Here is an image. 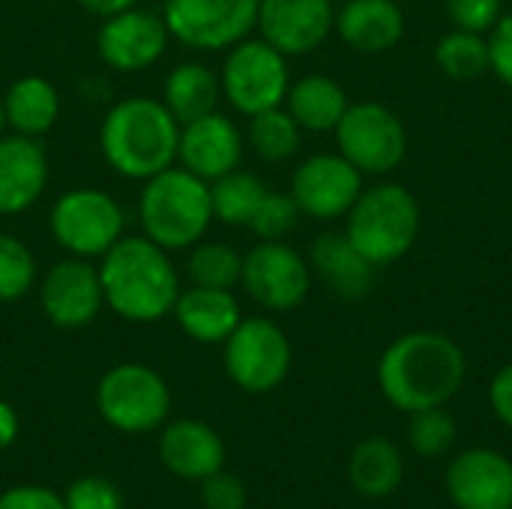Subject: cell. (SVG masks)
<instances>
[{
	"label": "cell",
	"instance_id": "cell-40",
	"mask_svg": "<svg viewBox=\"0 0 512 509\" xmlns=\"http://www.w3.org/2000/svg\"><path fill=\"white\" fill-rule=\"evenodd\" d=\"M489 399H492V411L498 414L501 423H507L512 429V363H507L489 387Z\"/></svg>",
	"mask_w": 512,
	"mask_h": 509
},
{
	"label": "cell",
	"instance_id": "cell-5",
	"mask_svg": "<svg viewBox=\"0 0 512 509\" xmlns=\"http://www.w3.org/2000/svg\"><path fill=\"white\" fill-rule=\"evenodd\" d=\"M420 234V204L399 183L363 189L348 210L345 237L375 264H393L411 252Z\"/></svg>",
	"mask_w": 512,
	"mask_h": 509
},
{
	"label": "cell",
	"instance_id": "cell-24",
	"mask_svg": "<svg viewBox=\"0 0 512 509\" xmlns=\"http://www.w3.org/2000/svg\"><path fill=\"white\" fill-rule=\"evenodd\" d=\"M3 114H6V129H12L15 135L39 138L51 132L60 117V93L48 78L24 75L12 81L9 90L3 93Z\"/></svg>",
	"mask_w": 512,
	"mask_h": 509
},
{
	"label": "cell",
	"instance_id": "cell-25",
	"mask_svg": "<svg viewBox=\"0 0 512 509\" xmlns=\"http://www.w3.org/2000/svg\"><path fill=\"white\" fill-rule=\"evenodd\" d=\"M219 99H222L219 75L198 60H186L174 66L162 84V102L180 126L216 111Z\"/></svg>",
	"mask_w": 512,
	"mask_h": 509
},
{
	"label": "cell",
	"instance_id": "cell-16",
	"mask_svg": "<svg viewBox=\"0 0 512 509\" xmlns=\"http://www.w3.org/2000/svg\"><path fill=\"white\" fill-rule=\"evenodd\" d=\"M336 12L330 0H261L258 30L285 57L315 51L333 30Z\"/></svg>",
	"mask_w": 512,
	"mask_h": 509
},
{
	"label": "cell",
	"instance_id": "cell-42",
	"mask_svg": "<svg viewBox=\"0 0 512 509\" xmlns=\"http://www.w3.org/2000/svg\"><path fill=\"white\" fill-rule=\"evenodd\" d=\"M18 438V414L9 402L0 399V450H6Z\"/></svg>",
	"mask_w": 512,
	"mask_h": 509
},
{
	"label": "cell",
	"instance_id": "cell-35",
	"mask_svg": "<svg viewBox=\"0 0 512 509\" xmlns=\"http://www.w3.org/2000/svg\"><path fill=\"white\" fill-rule=\"evenodd\" d=\"M63 504L66 509H123V495L111 480L81 477L66 489Z\"/></svg>",
	"mask_w": 512,
	"mask_h": 509
},
{
	"label": "cell",
	"instance_id": "cell-7",
	"mask_svg": "<svg viewBox=\"0 0 512 509\" xmlns=\"http://www.w3.org/2000/svg\"><path fill=\"white\" fill-rule=\"evenodd\" d=\"M222 96L234 111L255 117L261 111L279 108L291 87L288 57L264 39H243L228 48V57L219 72Z\"/></svg>",
	"mask_w": 512,
	"mask_h": 509
},
{
	"label": "cell",
	"instance_id": "cell-37",
	"mask_svg": "<svg viewBox=\"0 0 512 509\" xmlns=\"http://www.w3.org/2000/svg\"><path fill=\"white\" fill-rule=\"evenodd\" d=\"M201 483H204L201 486L204 509H246V486L237 477L216 471Z\"/></svg>",
	"mask_w": 512,
	"mask_h": 509
},
{
	"label": "cell",
	"instance_id": "cell-6",
	"mask_svg": "<svg viewBox=\"0 0 512 509\" xmlns=\"http://www.w3.org/2000/svg\"><path fill=\"white\" fill-rule=\"evenodd\" d=\"M96 408L111 429L144 435L168 420L171 390L156 369L144 363H120L102 375L96 387Z\"/></svg>",
	"mask_w": 512,
	"mask_h": 509
},
{
	"label": "cell",
	"instance_id": "cell-17",
	"mask_svg": "<svg viewBox=\"0 0 512 509\" xmlns=\"http://www.w3.org/2000/svg\"><path fill=\"white\" fill-rule=\"evenodd\" d=\"M447 495L459 509H512V462L486 447L459 453L447 468Z\"/></svg>",
	"mask_w": 512,
	"mask_h": 509
},
{
	"label": "cell",
	"instance_id": "cell-4",
	"mask_svg": "<svg viewBox=\"0 0 512 509\" xmlns=\"http://www.w3.org/2000/svg\"><path fill=\"white\" fill-rule=\"evenodd\" d=\"M138 219L144 237L165 252H180L198 243L213 222L210 183L186 168H165L144 180L138 198Z\"/></svg>",
	"mask_w": 512,
	"mask_h": 509
},
{
	"label": "cell",
	"instance_id": "cell-32",
	"mask_svg": "<svg viewBox=\"0 0 512 509\" xmlns=\"http://www.w3.org/2000/svg\"><path fill=\"white\" fill-rule=\"evenodd\" d=\"M456 420L441 408H423V411H414L411 414V423H408V444L414 453L426 456V459H435V456H444L453 444H456Z\"/></svg>",
	"mask_w": 512,
	"mask_h": 509
},
{
	"label": "cell",
	"instance_id": "cell-22",
	"mask_svg": "<svg viewBox=\"0 0 512 509\" xmlns=\"http://www.w3.org/2000/svg\"><path fill=\"white\" fill-rule=\"evenodd\" d=\"M171 315L177 318V327L192 342H201V345L225 342L234 333V327L243 321L240 303H237V297L231 291L201 288V285H192V288L180 291Z\"/></svg>",
	"mask_w": 512,
	"mask_h": 509
},
{
	"label": "cell",
	"instance_id": "cell-23",
	"mask_svg": "<svg viewBox=\"0 0 512 509\" xmlns=\"http://www.w3.org/2000/svg\"><path fill=\"white\" fill-rule=\"evenodd\" d=\"M333 27L354 51L381 54L405 36V15L396 0H348Z\"/></svg>",
	"mask_w": 512,
	"mask_h": 509
},
{
	"label": "cell",
	"instance_id": "cell-31",
	"mask_svg": "<svg viewBox=\"0 0 512 509\" xmlns=\"http://www.w3.org/2000/svg\"><path fill=\"white\" fill-rule=\"evenodd\" d=\"M186 276L201 288L231 291L243 276V255L228 243H198L186 258Z\"/></svg>",
	"mask_w": 512,
	"mask_h": 509
},
{
	"label": "cell",
	"instance_id": "cell-2",
	"mask_svg": "<svg viewBox=\"0 0 512 509\" xmlns=\"http://www.w3.org/2000/svg\"><path fill=\"white\" fill-rule=\"evenodd\" d=\"M105 306L132 324H153L171 315L180 276L162 246L147 237H120L99 258Z\"/></svg>",
	"mask_w": 512,
	"mask_h": 509
},
{
	"label": "cell",
	"instance_id": "cell-15",
	"mask_svg": "<svg viewBox=\"0 0 512 509\" xmlns=\"http://www.w3.org/2000/svg\"><path fill=\"white\" fill-rule=\"evenodd\" d=\"M168 27L165 18L147 9H126L111 18H102L96 33V51L105 66L117 72H138L153 66L168 48Z\"/></svg>",
	"mask_w": 512,
	"mask_h": 509
},
{
	"label": "cell",
	"instance_id": "cell-27",
	"mask_svg": "<svg viewBox=\"0 0 512 509\" xmlns=\"http://www.w3.org/2000/svg\"><path fill=\"white\" fill-rule=\"evenodd\" d=\"M351 486L366 498H387L402 483V453L390 438H366L348 462Z\"/></svg>",
	"mask_w": 512,
	"mask_h": 509
},
{
	"label": "cell",
	"instance_id": "cell-8",
	"mask_svg": "<svg viewBox=\"0 0 512 509\" xmlns=\"http://www.w3.org/2000/svg\"><path fill=\"white\" fill-rule=\"evenodd\" d=\"M51 234L75 258H102L126 228L123 207L102 189H69L51 207Z\"/></svg>",
	"mask_w": 512,
	"mask_h": 509
},
{
	"label": "cell",
	"instance_id": "cell-43",
	"mask_svg": "<svg viewBox=\"0 0 512 509\" xmlns=\"http://www.w3.org/2000/svg\"><path fill=\"white\" fill-rule=\"evenodd\" d=\"M6 132V114H3V99H0V135Z\"/></svg>",
	"mask_w": 512,
	"mask_h": 509
},
{
	"label": "cell",
	"instance_id": "cell-34",
	"mask_svg": "<svg viewBox=\"0 0 512 509\" xmlns=\"http://www.w3.org/2000/svg\"><path fill=\"white\" fill-rule=\"evenodd\" d=\"M300 219V207L291 198V192H270L261 198L255 216L249 219V231L261 240H282L285 234H291L297 228Z\"/></svg>",
	"mask_w": 512,
	"mask_h": 509
},
{
	"label": "cell",
	"instance_id": "cell-28",
	"mask_svg": "<svg viewBox=\"0 0 512 509\" xmlns=\"http://www.w3.org/2000/svg\"><path fill=\"white\" fill-rule=\"evenodd\" d=\"M264 195L267 186L255 174L234 168L210 183L213 219H219L222 225H249Z\"/></svg>",
	"mask_w": 512,
	"mask_h": 509
},
{
	"label": "cell",
	"instance_id": "cell-33",
	"mask_svg": "<svg viewBox=\"0 0 512 509\" xmlns=\"http://www.w3.org/2000/svg\"><path fill=\"white\" fill-rule=\"evenodd\" d=\"M36 282L33 252L12 234H0V303L21 300Z\"/></svg>",
	"mask_w": 512,
	"mask_h": 509
},
{
	"label": "cell",
	"instance_id": "cell-36",
	"mask_svg": "<svg viewBox=\"0 0 512 509\" xmlns=\"http://www.w3.org/2000/svg\"><path fill=\"white\" fill-rule=\"evenodd\" d=\"M444 6L459 30L489 33L501 18L504 0H444Z\"/></svg>",
	"mask_w": 512,
	"mask_h": 509
},
{
	"label": "cell",
	"instance_id": "cell-26",
	"mask_svg": "<svg viewBox=\"0 0 512 509\" xmlns=\"http://www.w3.org/2000/svg\"><path fill=\"white\" fill-rule=\"evenodd\" d=\"M348 96L330 75H306L288 87L285 108L306 132H333L348 111Z\"/></svg>",
	"mask_w": 512,
	"mask_h": 509
},
{
	"label": "cell",
	"instance_id": "cell-11",
	"mask_svg": "<svg viewBox=\"0 0 512 509\" xmlns=\"http://www.w3.org/2000/svg\"><path fill=\"white\" fill-rule=\"evenodd\" d=\"M261 0H165L168 33L186 48L222 51L243 42L258 24Z\"/></svg>",
	"mask_w": 512,
	"mask_h": 509
},
{
	"label": "cell",
	"instance_id": "cell-1",
	"mask_svg": "<svg viewBox=\"0 0 512 509\" xmlns=\"http://www.w3.org/2000/svg\"><path fill=\"white\" fill-rule=\"evenodd\" d=\"M468 372L465 351L444 333L417 330L387 345L378 363V384L399 411H423L447 405Z\"/></svg>",
	"mask_w": 512,
	"mask_h": 509
},
{
	"label": "cell",
	"instance_id": "cell-13",
	"mask_svg": "<svg viewBox=\"0 0 512 509\" xmlns=\"http://www.w3.org/2000/svg\"><path fill=\"white\" fill-rule=\"evenodd\" d=\"M39 306L60 330H81L93 324L105 306L99 267L75 255L57 261L39 282Z\"/></svg>",
	"mask_w": 512,
	"mask_h": 509
},
{
	"label": "cell",
	"instance_id": "cell-39",
	"mask_svg": "<svg viewBox=\"0 0 512 509\" xmlns=\"http://www.w3.org/2000/svg\"><path fill=\"white\" fill-rule=\"evenodd\" d=\"M0 509H66L63 495L45 486H15L0 495Z\"/></svg>",
	"mask_w": 512,
	"mask_h": 509
},
{
	"label": "cell",
	"instance_id": "cell-9",
	"mask_svg": "<svg viewBox=\"0 0 512 509\" xmlns=\"http://www.w3.org/2000/svg\"><path fill=\"white\" fill-rule=\"evenodd\" d=\"M336 132L339 153L360 174H390L408 153V132L396 111L381 102H354L342 114Z\"/></svg>",
	"mask_w": 512,
	"mask_h": 509
},
{
	"label": "cell",
	"instance_id": "cell-18",
	"mask_svg": "<svg viewBox=\"0 0 512 509\" xmlns=\"http://www.w3.org/2000/svg\"><path fill=\"white\" fill-rule=\"evenodd\" d=\"M177 159H180V168H186L195 177L213 183L222 174L240 168L243 135H240V129L234 126L231 117H225L219 111H210V114L180 126Z\"/></svg>",
	"mask_w": 512,
	"mask_h": 509
},
{
	"label": "cell",
	"instance_id": "cell-38",
	"mask_svg": "<svg viewBox=\"0 0 512 509\" xmlns=\"http://www.w3.org/2000/svg\"><path fill=\"white\" fill-rule=\"evenodd\" d=\"M489 33V69L512 87V15H501Z\"/></svg>",
	"mask_w": 512,
	"mask_h": 509
},
{
	"label": "cell",
	"instance_id": "cell-14",
	"mask_svg": "<svg viewBox=\"0 0 512 509\" xmlns=\"http://www.w3.org/2000/svg\"><path fill=\"white\" fill-rule=\"evenodd\" d=\"M363 192V174L342 153H318L300 162L291 177V198L312 219L348 216Z\"/></svg>",
	"mask_w": 512,
	"mask_h": 509
},
{
	"label": "cell",
	"instance_id": "cell-41",
	"mask_svg": "<svg viewBox=\"0 0 512 509\" xmlns=\"http://www.w3.org/2000/svg\"><path fill=\"white\" fill-rule=\"evenodd\" d=\"M78 3H81V9H87L90 15H99V18H111L117 12L138 6V0H78Z\"/></svg>",
	"mask_w": 512,
	"mask_h": 509
},
{
	"label": "cell",
	"instance_id": "cell-21",
	"mask_svg": "<svg viewBox=\"0 0 512 509\" xmlns=\"http://www.w3.org/2000/svg\"><path fill=\"white\" fill-rule=\"evenodd\" d=\"M309 267L342 300H363L375 282V264L345 234L336 231L315 237L309 249Z\"/></svg>",
	"mask_w": 512,
	"mask_h": 509
},
{
	"label": "cell",
	"instance_id": "cell-20",
	"mask_svg": "<svg viewBox=\"0 0 512 509\" xmlns=\"http://www.w3.org/2000/svg\"><path fill=\"white\" fill-rule=\"evenodd\" d=\"M162 465L180 480H207L225 465V444L201 420H177L159 438Z\"/></svg>",
	"mask_w": 512,
	"mask_h": 509
},
{
	"label": "cell",
	"instance_id": "cell-19",
	"mask_svg": "<svg viewBox=\"0 0 512 509\" xmlns=\"http://www.w3.org/2000/svg\"><path fill=\"white\" fill-rule=\"evenodd\" d=\"M48 186V153L39 138L0 135V216L30 210Z\"/></svg>",
	"mask_w": 512,
	"mask_h": 509
},
{
	"label": "cell",
	"instance_id": "cell-10",
	"mask_svg": "<svg viewBox=\"0 0 512 509\" xmlns=\"http://www.w3.org/2000/svg\"><path fill=\"white\" fill-rule=\"evenodd\" d=\"M225 372L246 393H270L291 372V342L270 318H243L225 339Z\"/></svg>",
	"mask_w": 512,
	"mask_h": 509
},
{
	"label": "cell",
	"instance_id": "cell-29",
	"mask_svg": "<svg viewBox=\"0 0 512 509\" xmlns=\"http://www.w3.org/2000/svg\"><path fill=\"white\" fill-rule=\"evenodd\" d=\"M435 60H438V66L444 69L447 78L474 81L489 69V39H483V33L456 27L438 42Z\"/></svg>",
	"mask_w": 512,
	"mask_h": 509
},
{
	"label": "cell",
	"instance_id": "cell-12",
	"mask_svg": "<svg viewBox=\"0 0 512 509\" xmlns=\"http://www.w3.org/2000/svg\"><path fill=\"white\" fill-rule=\"evenodd\" d=\"M240 285L258 306L270 312H291L309 297L312 267L288 243L261 240L243 255Z\"/></svg>",
	"mask_w": 512,
	"mask_h": 509
},
{
	"label": "cell",
	"instance_id": "cell-3",
	"mask_svg": "<svg viewBox=\"0 0 512 509\" xmlns=\"http://www.w3.org/2000/svg\"><path fill=\"white\" fill-rule=\"evenodd\" d=\"M180 123L162 99L126 96L114 102L99 129L105 162L129 180H150L177 162Z\"/></svg>",
	"mask_w": 512,
	"mask_h": 509
},
{
	"label": "cell",
	"instance_id": "cell-30",
	"mask_svg": "<svg viewBox=\"0 0 512 509\" xmlns=\"http://www.w3.org/2000/svg\"><path fill=\"white\" fill-rule=\"evenodd\" d=\"M300 126L288 108H270L249 117V144L267 162H285L300 150Z\"/></svg>",
	"mask_w": 512,
	"mask_h": 509
}]
</instances>
